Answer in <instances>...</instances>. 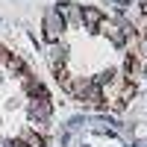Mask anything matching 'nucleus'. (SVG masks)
Listing matches in <instances>:
<instances>
[{
    "label": "nucleus",
    "mask_w": 147,
    "mask_h": 147,
    "mask_svg": "<svg viewBox=\"0 0 147 147\" xmlns=\"http://www.w3.org/2000/svg\"><path fill=\"white\" fill-rule=\"evenodd\" d=\"M59 27H62V18H59V12H50V15H47V32L56 35Z\"/></svg>",
    "instance_id": "f257e3e1"
},
{
    "label": "nucleus",
    "mask_w": 147,
    "mask_h": 147,
    "mask_svg": "<svg viewBox=\"0 0 147 147\" xmlns=\"http://www.w3.org/2000/svg\"><path fill=\"white\" fill-rule=\"evenodd\" d=\"M82 21L88 24V27H94V24L100 21V12H97V9H85V12H82Z\"/></svg>",
    "instance_id": "f03ea898"
}]
</instances>
